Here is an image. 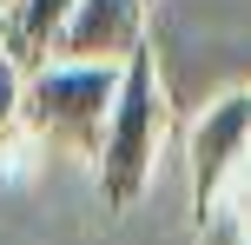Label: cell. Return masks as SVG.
Segmentation results:
<instances>
[{
  "label": "cell",
  "instance_id": "obj_4",
  "mask_svg": "<svg viewBox=\"0 0 251 245\" xmlns=\"http://www.w3.org/2000/svg\"><path fill=\"white\" fill-rule=\"evenodd\" d=\"M146 47V0H73L60 27L53 60H79V66H126Z\"/></svg>",
  "mask_w": 251,
  "mask_h": 245
},
{
  "label": "cell",
  "instance_id": "obj_7",
  "mask_svg": "<svg viewBox=\"0 0 251 245\" xmlns=\"http://www.w3.org/2000/svg\"><path fill=\"white\" fill-rule=\"evenodd\" d=\"M7 7H13V0H0V13H7Z\"/></svg>",
  "mask_w": 251,
  "mask_h": 245
},
{
  "label": "cell",
  "instance_id": "obj_1",
  "mask_svg": "<svg viewBox=\"0 0 251 245\" xmlns=\"http://www.w3.org/2000/svg\"><path fill=\"white\" fill-rule=\"evenodd\" d=\"M159 146H165V86H159L152 47H139L132 60L119 66V93H113V113H106V139H100V159H93L100 199L113 212H126L152 186Z\"/></svg>",
  "mask_w": 251,
  "mask_h": 245
},
{
  "label": "cell",
  "instance_id": "obj_2",
  "mask_svg": "<svg viewBox=\"0 0 251 245\" xmlns=\"http://www.w3.org/2000/svg\"><path fill=\"white\" fill-rule=\"evenodd\" d=\"M119 93V66H79V60H47L26 73V100H20V126L53 153H79L100 159L106 139V113Z\"/></svg>",
  "mask_w": 251,
  "mask_h": 245
},
{
  "label": "cell",
  "instance_id": "obj_6",
  "mask_svg": "<svg viewBox=\"0 0 251 245\" xmlns=\"http://www.w3.org/2000/svg\"><path fill=\"white\" fill-rule=\"evenodd\" d=\"M20 100H26V73L0 53V146L13 139V126H20Z\"/></svg>",
  "mask_w": 251,
  "mask_h": 245
},
{
  "label": "cell",
  "instance_id": "obj_5",
  "mask_svg": "<svg viewBox=\"0 0 251 245\" xmlns=\"http://www.w3.org/2000/svg\"><path fill=\"white\" fill-rule=\"evenodd\" d=\"M66 13H73V0H13V7L0 13V53H7L20 73L47 66L53 47H60Z\"/></svg>",
  "mask_w": 251,
  "mask_h": 245
},
{
  "label": "cell",
  "instance_id": "obj_3",
  "mask_svg": "<svg viewBox=\"0 0 251 245\" xmlns=\"http://www.w3.org/2000/svg\"><path fill=\"white\" fill-rule=\"evenodd\" d=\"M245 159H251V86H231L192 126V212L199 219L212 212V199L231 186Z\"/></svg>",
  "mask_w": 251,
  "mask_h": 245
}]
</instances>
